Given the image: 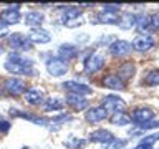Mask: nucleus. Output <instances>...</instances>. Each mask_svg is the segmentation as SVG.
<instances>
[{
    "label": "nucleus",
    "mask_w": 159,
    "mask_h": 149,
    "mask_svg": "<svg viewBox=\"0 0 159 149\" xmlns=\"http://www.w3.org/2000/svg\"><path fill=\"white\" fill-rule=\"evenodd\" d=\"M25 101H27L28 104H32V106H37V104H40L43 101V91L38 89V88L28 89V91L25 93Z\"/></svg>",
    "instance_id": "4468645a"
},
{
    "label": "nucleus",
    "mask_w": 159,
    "mask_h": 149,
    "mask_svg": "<svg viewBox=\"0 0 159 149\" xmlns=\"http://www.w3.org/2000/svg\"><path fill=\"white\" fill-rule=\"evenodd\" d=\"M144 81H146V84H149V86H157L159 84V70H154V71L148 73V76Z\"/></svg>",
    "instance_id": "bb28decb"
},
{
    "label": "nucleus",
    "mask_w": 159,
    "mask_h": 149,
    "mask_svg": "<svg viewBox=\"0 0 159 149\" xmlns=\"http://www.w3.org/2000/svg\"><path fill=\"white\" fill-rule=\"evenodd\" d=\"M111 123L114 126H126V124L131 123V116H128V114L123 113V111H118L111 116Z\"/></svg>",
    "instance_id": "412c9836"
},
{
    "label": "nucleus",
    "mask_w": 159,
    "mask_h": 149,
    "mask_svg": "<svg viewBox=\"0 0 159 149\" xmlns=\"http://www.w3.org/2000/svg\"><path fill=\"white\" fill-rule=\"evenodd\" d=\"M104 66V56L101 53H93L84 60V71L86 73H96Z\"/></svg>",
    "instance_id": "f257e3e1"
},
{
    "label": "nucleus",
    "mask_w": 159,
    "mask_h": 149,
    "mask_svg": "<svg viewBox=\"0 0 159 149\" xmlns=\"http://www.w3.org/2000/svg\"><path fill=\"white\" fill-rule=\"evenodd\" d=\"M136 27L141 30V32H144L148 27H151V17H149V15H139L138 20H136Z\"/></svg>",
    "instance_id": "393cba45"
},
{
    "label": "nucleus",
    "mask_w": 159,
    "mask_h": 149,
    "mask_svg": "<svg viewBox=\"0 0 159 149\" xmlns=\"http://www.w3.org/2000/svg\"><path fill=\"white\" fill-rule=\"evenodd\" d=\"M103 108L106 109V111H114V113H118V111H123V109L126 108V103H124L119 96L109 94V96L104 98V101H103Z\"/></svg>",
    "instance_id": "39448f33"
},
{
    "label": "nucleus",
    "mask_w": 159,
    "mask_h": 149,
    "mask_svg": "<svg viewBox=\"0 0 159 149\" xmlns=\"http://www.w3.org/2000/svg\"><path fill=\"white\" fill-rule=\"evenodd\" d=\"M118 25L123 28H131L133 25H136V20H134L133 13H124L121 18H118Z\"/></svg>",
    "instance_id": "b1692460"
},
{
    "label": "nucleus",
    "mask_w": 159,
    "mask_h": 149,
    "mask_svg": "<svg viewBox=\"0 0 159 149\" xmlns=\"http://www.w3.org/2000/svg\"><path fill=\"white\" fill-rule=\"evenodd\" d=\"M154 45V40L149 37V35H138L136 38L133 40V45L131 47L138 52H146Z\"/></svg>",
    "instance_id": "1a4fd4ad"
},
{
    "label": "nucleus",
    "mask_w": 159,
    "mask_h": 149,
    "mask_svg": "<svg viewBox=\"0 0 159 149\" xmlns=\"http://www.w3.org/2000/svg\"><path fill=\"white\" fill-rule=\"evenodd\" d=\"M65 106V101L60 98H48L45 101V109L47 111H58V109H63Z\"/></svg>",
    "instance_id": "4be33fe9"
},
{
    "label": "nucleus",
    "mask_w": 159,
    "mask_h": 149,
    "mask_svg": "<svg viewBox=\"0 0 159 149\" xmlns=\"http://www.w3.org/2000/svg\"><path fill=\"white\" fill-rule=\"evenodd\" d=\"M78 17H81V10H80V7H68L66 12H65L63 20H73V18H78Z\"/></svg>",
    "instance_id": "a878e982"
},
{
    "label": "nucleus",
    "mask_w": 159,
    "mask_h": 149,
    "mask_svg": "<svg viewBox=\"0 0 159 149\" xmlns=\"http://www.w3.org/2000/svg\"><path fill=\"white\" fill-rule=\"evenodd\" d=\"M134 65L133 63H124V65H121V66H119V70H118V74L116 76L119 78V79H129V78H133V74H134Z\"/></svg>",
    "instance_id": "6ab92c4d"
},
{
    "label": "nucleus",
    "mask_w": 159,
    "mask_h": 149,
    "mask_svg": "<svg viewBox=\"0 0 159 149\" xmlns=\"http://www.w3.org/2000/svg\"><path fill=\"white\" fill-rule=\"evenodd\" d=\"M119 7L121 5H118V3H108V5H103V13H114V12H118Z\"/></svg>",
    "instance_id": "7c9ffc66"
},
{
    "label": "nucleus",
    "mask_w": 159,
    "mask_h": 149,
    "mask_svg": "<svg viewBox=\"0 0 159 149\" xmlns=\"http://www.w3.org/2000/svg\"><path fill=\"white\" fill-rule=\"evenodd\" d=\"M159 139V133H156V134H151V136H146L141 141V144H146V146H152L154 142H156Z\"/></svg>",
    "instance_id": "c756f323"
},
{
    "label": "nucleus",
    "mask_w": 159,
    "mask_h": 149,
    "mask_svg": "<svg viewBox=\"0 0 159 149\" xmlns=\"http://www.w3.org/2000/svg\"><path fill=\"white\" fill-rule=\"evenodd\" d=\"M66 103L70 104L71 108L75 109H84L88 106V101L84 99V96H81V94H73V93H68L66 94Z\"/></svg>",
    "instance_id": "ddd939ff"
},
{
    "label": "nucleus",
    "mask_w": 159,
    "mask_h": 149,
    "mask_svg": "<svg viewBox=\"0 0 159 149\" xmlns=\"http://www.w3.org/2000/svg\"><path fill=\"white\" fill-rule=\"evenodd\" d=\"M65 144H68V146H71V147H81L83 146V142L81 141H68V142H65Z\"/></svg>",
    "instance_id": "f704fd0d"
},
{
    "label": "nucleus",
    "mask_w": 159,
    "mask_h": 149,
    "mask_svg": "<svg viewBox=\"0 0 159 149\" xmlns=\"http://www.w3.org/2000/svg\"><path fill=\"white\" fill-rule=\"evenodd\" d=\"M0 131H2V133H8L10 131V123L8 121H0Z\"/></svg>",
    "instance_id": "473e14b6"
},
{
    "label": "nucleus",
    "mask_w": 159,
    "mask_h": 149,
    "mask_svg": "<svg viewBox=\"0 0 159 149\" xmlns=\"http://www.w3.org/2000/svg\"><path fill=\"white\" fill-rule=\"evenodd\" d=\"M8 25L7 23H3V22H0V37H5V35H8Z\"/></svg>",
    "instance_id": "2f4dec72"
},
{
    "label": "nucleus",
    "mask_w": 159,
    "mask_h": 149,
    "mask_svg": "<svg viewBox=\"0 0 159 149\" xmlns=\"http://www.w3.org/2000/svg\"><path fill=\"white\" fill-rule=\"evenodd\" d=\"M151 25L154 28H159V13H156L154 17H151Z\"/></svg>",
    "instance_id": "72a5a7b5"
},
{
    "label": "nucleus",
    "mask_w": 159,
    "mask_h": 149,
    "mask_svg": "<svg viewBox=\"0 0 159 149\" xmlns=\"http://www.w3.org/2000/svg\"><path fill=\"white\" fill-rule=\"evenodd\" d=\"M28 40L32 43H48L50 40H52V35L43 28H33L32 32L28 33Z\"/></svg>",
    "instance_id": "9b49d317"
},
{
    "label": "nucleus",
    "mask_w": 159,
    "mask_h": 149,
    "mask_svg": "<svg viewBox=\"0 0 159 149\" xmlns=\"http://www.w3.org/2000/svg\"><path fill=\"white\" fill-rule=\"evenodd\" d=\"M113 138V134L106 131V129H96V131H93L91 134H89V141H93V142H109Z\"/></svg>",
    "instance_id": "dca6fc26"
},
{
    "label": "nucleus",
    "mask_w": 159,
    "mask_h": 149,
    "mask_svg": "<svg viewBox=\"0 0 159 149\" xmlns=\"http://www.w3.org/2000/svg\"><path fill=\"white\" fill-rule=\"evenodd\" d=\"M8 45L13 50H30L32 48V42L28 40V37H25L23 33H12L8 37Z\"/></svg>",
    "instance_id": "7ed1b4c3"
},
{
    "label": "nucleus",
    "mask_w": 159,
    "mask_h": 149,
    "mask_svg": "<svg viewBox=\"0 0 159 149\" xmlns=\"http://www.w3.org/2000/svg\"><path fill=\"white\" fill-rule=\"evenodd\" d=\"M58 55H60L58 58H61L63 61H65V60H71V58L76 56V55H78V50H76V47H75V45L63 43L61 47L58 48Z\"/></svg>",
    "instance_id": "2eb2a0df"
},
{
    "label": "nucleus",
    "mask_w": 159,
    "mask_h": 149,
    "mask_svg": "<svg viewBox=\"0 0 159 149\" xmlns=\"http://www.w3.org/2000/svg\"><path fill=\"white\" fill-rule=\"evenodd\" d=\"M106 114H108V111L103 106H96V108L88 109L86 119L89 123H99V121H103V119H106Z\"/></svg>",
    "instance_id": "f8f14e48"
},
{
    "label": "nucleus",
    "mask_w": 159,
    "mask_h": 149,
    "mask_svg": "<svg viewBox=\"0 0 159 149\" xmlns=\"http://www.w3.org/2000/svg\"><path fill=\"white\" fill-rule=\"evenodd\" d=\"M0 22L7 23V25H12V23H18L20 22V13L15 12V10H8L5 8L2 13H0Z\"/></svg>",
    "instance_id": "f3484780"
},
{
    "label": "nucleus",
    "mask_w": 159,
    "mask_h": 149,
    "mask_svg": "<svg viewBox=\"0 0 159 149\" xmlns=\"http://www.w3.org/2000/svg\"><path fill=\"white\" fill-rule=\"evenodd\" d=\"M108 23V25H118V17L113 13H99L94 23Z\"/></svg>",
    "instance_id": "5701e85b"
},
{
    "label": "nucleus",
    "mask_w": 159,
    "mask_h": 149,
    "mask_svg": "<svg viewBox=\"0 0 159 149\" xmlns=\"http://www.w3.org/2000/svg\"><path fill=\"white\" fill-rule=\"evenodd\" d=\"M63 88L68 89L70 93H73V94H81V96L91 93V88H89V86H86V84H83V83H76V81H65V83H63Z\"/></svg>",
    "instance_id": "9d476101"
},
{
    "label": "nucleus",
    "mask_w": 159,
    "mask_h": 149,
    "mask_svg": "<svg viewBox=\"0 0 159 149\" xmlns=\"http://www.w3.org/2000/svg\"><path fill=\"white\" fill-rule=\"evenodd\" d=\"M152 118H154V111H152L151 108H139V109H136V111L133 113L131 121L134 119L136 123H139L143 126V124H146V123L151 121Z\"/></svg>",
    "instance_id": "6e6552de"
},
{
    "label": "nucleus",
    "mask_w": 159,
    "mask_h": 149,
    "mask_svg": "<svg viewBox=\"0 0 159 149\" xmlns=\"http://www.w3.org/2000/svg\"><path fill=\"white\" fill-rule=\"evenodd\" d=\"M2 94H3V88L0 86V96H2Z\"/></svg>",
    "instance_id": "e433bc0d"
},
{
    "label": "nucleus",
    "mask_w": 159,
    "mask_h": 149,
    "mask_svg": "<svg viewBox=\"0 0 159 149\" xmlns=\"http://www.w3.org/2000/svg\"><path fill=\"white\" fill-rule=\"evenodd\" d=\"M103 83H104V86L109 88V89H123L124 88V81L119 79L116 74H108V76L103 79Z\"/></svg>",
    "instance_id": "a211bd4d"
},
{
    "label": "nucleus",
    "mask_w": 159,
    "mask_h": 149,
    "mask_svg": "<svg viewBox=\"0 0 159 149\" xmlns=\"http://www.w3.org/2000/svg\"><path fill=\"white\" fill-rule=\"evenodd\" d=\"M65 27H68V28H76V27H81L83 25V18L81 17H78V18H73V20H65Z\"/></svg>",
    "instance_id": "c85d7f7f"
},
{
    "label": "nucleus",
    "mask_w": 159,
    "mask_h": 149,
    "mask_svg": "<svg viewBox=\"0 0 159 149\" xmlns=\"http://www.w3.org/2000/svg\"><path fill=\"white\" fill-rule=\"evenodd\" d=\"M124 144H126L124 139H121V141H119V139H111L109 142L104 144V149H121Z\"/></svg>",
    "instance_id": "cd10ccee"
},
{
    "label": "nucleus",
    "mask_w": 159,
    "mask_h": 149,
    "mask_svg": "<svg viewBox=\"0 0 159 149\" xmlns=\"http://www.w3.org/2000/svg\"><path fill=\"white\" fill-rule=\"evenodd\" d=\"M47 70L52 76H63L68 70V65L61 58H52L47 61Z\"/></svg>",
    "instance_id": "20e7f679"
},
{
    "label": "nucleus",
    "mask_w": 159,
    "mask_h": 149,
    "mask_svg": "<svg viewBox=\"0 0 159 149\" xmlns=\"http://www.w3.org/2000/svg\"><path fill=\"white\" fill-rule=\"evenodd\" d=\"M42 22H43V15L40 12H28L25 15V23L28 27H38V25H42Z\"/></svg>",
    "instance_id": "aec40b11"
},
{
    "label": "nucleus",
    "mask_w": 159,
    "mask_h": 149,
    "mask_svg": "<svg viewBox=\"0 0 159 149\" xmlns=\"http://www.w3.org/2000/svg\"><path fill=\"white\" fill-rule=\"evenodd\" d=\"M5 70L13 74H33V68L23 63H13V61H5Z\"/></svg>",
    "instance_id": "0eeeda50"
},
{
    "label": "nucleus",
    "mask_w": 159,
    "mask_h": 149,
    "mask_svg": "<svg viewBox=\"0 0 159 149\" xmlns=\"http://www.w3.org/2000/svg\"><path fill=\"white\" fill-rule=\"evenodd\" d=\"M7 7H8V10H15V12H18L22 5H20V3H13V5H7Z\"/></svg>",
    "instance_id": "c9c22d12"
},
{
    "label": "nucleus",
    "mask_w": 159,
    "mask_h": 149,
    "mask_svg": "<svg viewBox=\"0 0 159 149\" xmlns=\"http://www.w3.org/2000/svg\"><path fill=\"white\" fill-rule=\"evenodd\" d=\"M3 53V48H0V55H2Z\"/></svg>",
    "instance_id": "4c0bfd02"
},
{
    "label": "nucleus",
    "mask_w": 159,
    "mask_h": 149,
    "mask_svg": "<svg viewBox=\"0 0 159 149\" xmlns=\"http://www.w3.org/2000/svg\"><path fill=\"white\" fill-rule=\"evenodd\" d=\"M131 43L124 42V40H114V42L109 45V52H111L114 56H123V55H128L131 52Z\"/></svg>",
    "instance_id": "423d86ee"
},
{
    "label": "nucleus",
    "mask_w": 159,
    "mask_h": 149,
    "mask_svg": "<svg viewBox=\"0 0 159 149\" xmlns=\"http://www.w3.org/2000/svg\"><path fill=\"white\" fill-rule=\"evenodd\" d=\"M5 89H7L8 94H12V96H18V94H22L25 91V88H27V83L23 81V79L20 78H7L3 83Z\"/></svg>",
    "instance_id": "f03ea898"
}]
</instances>
